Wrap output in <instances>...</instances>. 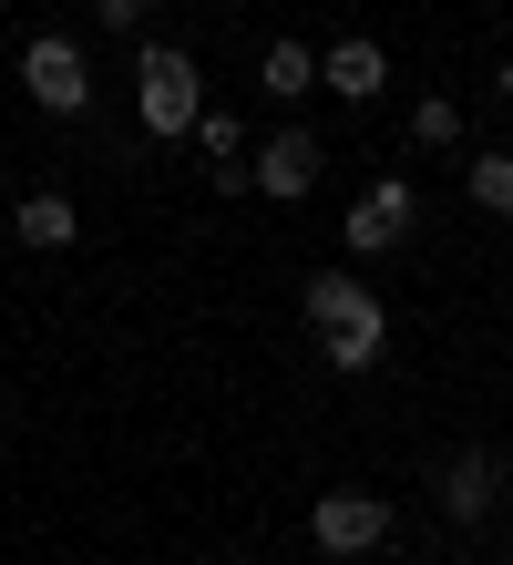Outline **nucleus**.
<instances>
[{
  "mask_svg": "<svg viewBox=\"0 0 513 565\" xmlns=\"http://www.w3.org/2000/svg\"><path fill=\"white\" fill-rule=\"evenodd\" d=\"M195 145H205L216 195H247V124H236V114H195Z\"/></svg>",
  "mask_w": 513,
  "mask_h": 565,
  "instance_id": "nucleus-10",
  "label": "nucleus"
},
{
  "mask_svg": "<svg viewBox=\"0 0 513 565\" xmlns=\"http://www.w3.org/2000/svg\"><path fill=\"white\" fill-rule=\"evenodd\" d=\"M21 93L42 114H83L93 104V52L73 42V31H31L21 42Z\"/></svg>",
  "mask_w": 513,
  "mask_h": 565,
  "instance_id": "nucleus-4",
  "label": "nucleus"
},
{
  "mask_svg": "<svg viewBox=\"0 0 513 565\" xmlns=\"http://www.w3.org/2000/svg\"><path fill=\"white\" fill-rule=\"evenodd\" d=\"M11 237H21V247H42V257H62V247L83 237V206H73L62 185H31L21 206H11Z\"/></svg>",
  "mask_w": 513,
  "mask_h": 565,
  "instance_id": "nucleus-9",
  "label": "nucleus"
},
{
  "mask_svg": "<svg viewBox=\"0 0 513 565\" xmlns=\"http://www.w3.org/2000/svg\"><path fill=\"white\" fill-rule=\"evenodd\" d=\"M319 135L308 124H288V135H267V145H247V195H278V206H298L308 185H319Z\"/></svg>",
  "mask_w": 513,
  "mask_h": 565,
  "instance_id": "nucleus-6",
  "label": "nucleus"
},
{
  "mask_svg": "<svg viewBox=\"0 0 513 565\" xmlns=\"http://www.w3.org/2000/svg\"><path fill=\"white\" fill-rule=\"evenodd\" d=\"M410 226H421V185H410V175H381L350 216H339V247H350V268H370V257H391Z\"/></svg>",
  "mask_w": 513,
  "mask_h": 565,
  "instance_id": "nucleus-5",
  "label": "nucleus"
},
{
  "mask_svg": "<svg viewBox=\"0 0 513 565\" xmlns=\"http://www.w3.org/2000/svg\"><path fill=\"white\" fill-rule=\"evenodd\" d=\"M308 83H319L308 42H267V52H257V93H267V104H308Z\"/></svg>",
  "mask_w": 513,
  "mask_h": 565,
  "instance_id": "nucleus-11",
  "label": "nucleus"
},
{
  "mask_svg": "<svg viewBox=\"0 0 513 565\" xmlns=\"http://www.w3.org/2000/svg\"><path fill=\"white\" fill-rule=\"evenodd\" d=\"M308 545H319L329 565H350V555H381L391 545V493H360V483H339L308 504Z\"/></svg>",
  "mask_w": 513,
  "mask_h": 565,
  "instance_id": "nucleus-3",
  "label": "nucleus"
},
{
  "mask_svg": "<svg viewBox=\"0 0 513 565\" xmlns=\"http://www.w3.org/2000/svg\"><path fill=\"white\" fill-rule=\"evenodd\" d=\"M462 185H472L483 216H513V145H472L462 154Z\"/></svg>",
  "mask_w": 513,
  "mask_h": 565,
  "instance_id": "nucleus-12",
  "label": "nucleus"
},
{
  "mask_svg": "<svg viewBox=\"0 0 513 565\" xmlns=\"http://www.w3.org/2000/svg\"><path fill=\"white\" fill-rule=\"evenodd\" d=\"M298 319L319 329L329 371H350V381H360V371H381V350H391V309H381V288H370L350 257L298 278Z\"/></svg>",
  "mask_w": 513,
  "mask_h": 565,
  "instance_id": "nucleus-1",
  "label": "nucleus"
},
{
  "mask_svg": "<svg viewBox=\"0 0 513 565\" xmlns=\"http://www.w3.org/2000/svg\"><path fill=\"white\" fill-rule=\"evenodd\" d=\"M503 504V452H452L441 462V514L452 524H483Z\"/></svg>",
  "mask_w": 513,
  "mask_h": 565,
  "instance_id": "nucleus-8",
  "label": "nucleus"
},
{
  "mask_svg": "<svg viewBox=\"0 0 513 565\" xmlns=\"http://www.w3.org/2000/svg\"><path fill=\"white\" fill-rule=\"evenodd\" d=\"M145 11H154V0H93V21H103V31H124V42L145 31Z\"/></svg>",
  "mask_w": 513,
  "mask_h": 565,
  "instance_id": "nucleus-14",
  "label": "nucleus"
},
{
  "mask_svg": "<svg viewBox=\"0 0 513 565\" xmlns=\"http://www.w3.org/2000/svg\"><path fill=\"white\" fill-rule=\"evenodd\" d=\"M319 93H339V104H381V93H391V52L370 42V31L329 42V52H319Z\"/></svg>",
  "mask_w": 513,
  "mask_h": 565,
  "instance_id": "nucleus-7",
  "label": "nucleus"
},
{
  "mask_svg": "<svg viewBox=\"0 0 513 565\" xmlns=\"http://www.w3.org/2000/svg\"><path fill=\"white\" fill-rule=\"evenodd\" d=\"M493 93H503V104H513V62H503V73H493Z\"/></svg>",
  "mask_w": 513,
  "mask_h": 565,
  "instance_id": "nucleus-15",
  "label": "nucleus"
},
{
  "mask_svg": "<svg viewBox=\"0 0 513 565\" xmlns=\"http://www.w3.org/2000/svg\"><path fill=\"white\" fill-rule=\"evenodd\" d=\"M410 145L421 154H462V104L452 93H421V104H410Z\"/></svg>",
  "mask_w": 513,
  "mask_h": 565,
  "instance_id": "nucleus-13",
  "label": "nucleus"
},
{
  "mask_svg": "<svg viewBox=\"0 0 513 565\" xmlns=\"http://www.w3.org/2000/svg\"><path fill=\"white\" fill-rule=\"evenodd\" d=\"M133 114H145V135H154V145H185V135H195V114H205V73H195V52H185V42H145V52H133Z\"/></svg>",
  "mask_w": 513,
  "mask_h": 565,
  "instance_id": "nucleus-2",
  "label": "nucleus"
}]
</instances>
